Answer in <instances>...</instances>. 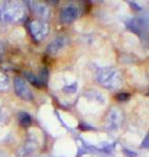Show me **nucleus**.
I'll use <instances>...</instances> for the list:
<instances>
[{"instance_id": "obj_1", "label": "nucleus", "mask_w": 149, "mask_h": 157, "mask_svg": "<svg viewBox=\"0 0 149 157\" xmlns=\"http://www.w3.org/2000/svg\"><path fill=\"white\" fill-rule=\"evenodd\" d=\"M15 88H16V92L20 98L23 100L29 101L31 98V93H30L29 88L27 87L26 83L24 82L22 78H15Z\"/></svg>"}, {"instance_id": "obj_2", "label": "nucleus", "mask_w": 149, "mask_h": 157, "mask_svg": "<svg viewBox=\"0 0 149 157\" xmlns=\"http://www.w3.org/2000/svg\"><path fill=\"white\" fill-rule=\"evenodd\" d=\"M77 16V11L74 6H66L62 11L60 14V19L64 23H70L74 21V19Z\"/></svg>"}, {"instance_id": "obj_3", "label": "nucleus", "mask_w": 149, "mask_h": 157, "mask_svg": "<svg viewBox=\"0 0 149 157\" xmlns=\"http://www.w3.org/2000/svg\"><path fill=\"white\" fill-rule=\"evenodd\" d=\"M18 118H19L20 125L22 127H28V126H30V124H31V117H30L28 113H25V112L20 113Z\"/></svg>"}, {"instance_id": "obj_4", "label": "nucleus", "mask_w": 149, "mask_h": 157, "mask_svg": "<svg viewBox=\"0 0 149 157\" xmlns=\"http://www.w3.org/2000/svg\"><path fill=\"white\" fill-rule=\"evenodd\" d=\"M25 77L27 78V80H28L32 85H36L37 87H41V86H42V84L40 83V80H39V78L35 77V75H32V73H30V72H25Z\"/></svg>"}, {"instance_id": "obj_5", "label": "nucleus", "mask_w": 149, "mask_h": 157, "mask_svg": "<svg viewBox=\"0 0 149 157\" xmlns=\"http://www.w3.org/2000/svg\"><path fill=\"white\" fill-rule=\"evenodd\" d=\"M6 87H7V78L5 75L0 73V90L5 89Z\"/></svg>"}, {"instance_id": "obj_6", "label": "nucleus", "mask_w": 149, "mask_h": 157, "mask_svg": "<svg viewBox=\"0 0 149 157\" xmlns=\"http://www.w3.org/2000/svg\"><path fill=\"white\" fill-rule=\"evenodd\" d=\"M129 98H130V95L128 94V93H118V94L116 95V98H117L118 101H121V102L127 101Z\"/></svg>"}, {"instance_id": "obj_7", "label": "nucleus", "mask_w": 149, "mask_h": 157, "mask_svg": "<svg viewBox=\"0 0 149 157\" xmlns=\"http://www.w3.org/2000/svg\"><path fill=\"white\" fill-rule=\"evenodd\" d=\"M142 146L145 147V148H149V135L145 138V140H144V143H143Z\"/></svg>"}, {"instance_id": "obj_8", "label": "nucleus", "mask_w": 149, "mask_h": 157, "mask_svg": "<svg viewBox=\"0 0 149 157\" xmlns=\"http://www.w3.org/2000/svg\"><path fill=\"white\" fill-rule=\"evenodd\" d=\"M2 52H3V47H2V45H1V43H0V57H1V55H2Z\"/></svg>"}]
</instances>
